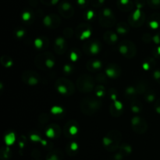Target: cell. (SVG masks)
<instances>
[{
  "label": "cell",
  "instance_id": "cell-1",
  "mask_svg": "<svg viewBox=\"0 0 160 160\" xmlns=\"http://www.w3.org/2000/svg\"><path fill=\"white\" fill-rule=\"evenodd\" d=\"M121 140L122 134L120 131H117V130H112L103 138V145L108 152H114L120 148Z\"/></svg>",
  "mask_w": 160,
  "mask_h": 160
},
{
  "label": "cell",
  "instance_id": "cell-2",
  "mask_svg": "<svg viewBox=\"0 0 160 160\" xmlns=\"http://www.w3.org/2000/svg\"><path fill=\"white\" fill-rule=\"evenodd\" d=\"M102 106V101L100 98L89 96L84 98L81 102V110L85 115L91 116L95 113Z\"/></svg>",
  "mask_w": 160,
  "mask_h": 160
},
{
  "label": "cell",
  "instance_id": "cell-3",
  "mask_svg": "<svg viewBox=\"0 0 160 160\" xmlns=\"http://www.w3.org/2000/svg\"><path fill=\"white\" fill-rule=\"evenodd\" d=\"M76 85L79 92L82 93H88L95 88V81L91 75L82 74L77 80Z\"/></svg>",
  "mask_w": 160,
  "mask_h": 160
},
{
  "label": "cell",
  "instance_id": "cell-4",
  "mask_svg": "<svg viewBox=\"0 0 160 160\" xmlns=\"http://www.w3.org/2000/svg\"><path fill=\"white\" fill-rule=\"evenodd\" d=\"M56 90L62 95H70L74 92V85L66 78H60L56 82Z\"/></svg>",
  "mask_w": 160,
  "mask_h": 160
},
{
  "label": "cell",
  "instance_id": "cell-5",
  "mask_svg": "<svg viewBox=\"0 0 160 160\" xmlns=\"http://www.w3.org/2000/svg\"><path fill=\"white\" fill-rule=\"evenodd\" d=\"M119 52L120 54L123 56H126L128 59H131L135 56L136 52H137V49L134 45V44L132 42L130 41H123L120 44L119 46Z\"/></svg>",
  "mask_w": 160,
  "mask_h": 160
},
{
  "label": "cell",
  "instance_id": "cell-6",
  "mask_svg": "<svg viewBox=\"0 0 160 160\" xmlns=\"http://www.w3.org/2000/svg\"><path fill=\"white\" fill-rule=\"evenodd\" d=\"M131 128L136 134H143L146 132L148 129V124L145 120H144L142 117H134L131 120Z\"/></svg>",
  "mask_w": 160,
  "mask_h": 160
},
{
  "label": "cell",
  "instance_id": "cell-7",
  "mask_svg": "<svg viewBox=\"0 0 160 160\" xmlns=\"http://www.w3.org/2000/svg\"><path fill=\"white\" fill-rule=\"evenodd\" d=\"M63 134L67 138H73L78 134V124L75 120H70L65 124L63 128Z\"/></svg>",
  "mask_w": 160,
  "mask_h": 160
},
{
  "label": "cell",
  "instance_id": "cell-8",
  "mask_svg": "<svg viewBox=\"0 0 160 160\" xmlns=\"http://www.w3.org/2000/svg\"><path fill=\"white\" fill-rule=\"evenodd\" d=\"M22 79L29 85H36L38 83L40 78L38 74L34 71H26L22 75Z\"/></svg>",
  "mask_w": 160,
  "mask_h": 160
},
{
  "label": "cell",
  "instance_id": "cell-9",
  "mask_svg": "<svg viewBox=\"0 0 160 160\" xmlns=\"http://www.w3.org/2000/svg\"><path fill=\"white\" fill-rule=\"evenodd\" d=\"M116 23V17L113 14L109 16L99 14V24L104 28H111Z\"/></svg>",
  "mask_w": 160,
  "mask_h": 160
},
{
  "label": "cell",
  "instance_id": "cell-10",
  "mask_svg": "<svg viewBox=\"0 0 160 160\" xmlns=\"http://www.w3.org/2000/svg\"><path fill=\"white\" fill-rule=\"evenodd\" d=\"M100 49H101V46L98 42H86L84 45V50L88 54L96 55L99 52Z\"/></svg>",
  "mask_w": 160,
  "mask_h": 160
},
{
  "label": "cell",
  "instance_id": "cell-11",
  "mask_svg": "<svg viewBox=\"0 0 160 160\" xmlns=\"http://www.w3.org/2000/svg\"><path fill=\"white\" fill-rule=\"evenodd\" d=\"M59 12L64 18H70L73 15V9L68 2H63L59 6Z\"/></svg>",
  "mask_w": 160,
  "mask_h": 160
},
{
  "label": "cell",
  "instance_id": "cell-12",
  "mask_svg": "<svg viewBox=\"0 0 160 160\" xmlns=\"http://www.w3.org/2000/svg\"><path fill=\"white\" fill-rule=\"evenodd\" d=\"M61 132H62L61 128L58 125L51 124L47 128L45 134L49 138H59L60 136Z\"/></svg>",
  "mask_w": 160,
  "mask_h": 160
},
{
  "label": "cell",
  "instance_id": "cell-13",
  "mask_svg": "<svg viewBox=\"0 0 160 160\" xmlns=\"http://www.w3.org/2000/svg\"><path fill=\"white\" fill-rule=\"evenodd\" d=\"M121 70L119 66L116 64H109L106 69V74L110 78H116L120 76Z\"/></svg>",
  "mask_w": 160,
  "mask_h": 160
},
{
  "label": "cell",
  "instance_id": "cell-14",
  "mask_svg": "<svg viewBox=\"0 0 160 160\" xmlns=\"http://www.w3.org/2000/svg\"><path fill=\"white\" fill-rule=\"evenodd\" d=\"M55 51L57 54L62 55L67 51V42H65L64 38H58L57 39L55 42Z\"/></svg>",
  "mask_w": 160,
  "mask_h": 160
},
{
  "label": "cell",
  "instance_id": "cell-15",
  "mask_svg": "<svg viewBox=\"0 0 160 160\" xmlns=\"http://www.w3.org/2000/svg\"><path fill=\"white\" fill-rule=\"evenodd\" d=\"M51 56H52V54L51 52H44L42 53V54H40L39 56H38L35 59L36 66H37L38 68H40L41 70H44V69H45V61H46V59Z\"/></svg>",
  "mask_w": 160,
  "mask_h": 160
},
{
  "label": "cell",
  "instance_id": "cell-16",
  "mask_svg": "<svg viewBox=\"0 0 160 160\" xmlns=\"http://www.w3.org/2000/svg\"><path fill=\"white\" fill-rule=\"evenodd\" d=\"M62 159H63V154L59 149L51 150L45 157L46 160H62Z\"/></svg>",
  "mask_w": 160,
  "mask_h": 160
},
{
  "label": "cell",
  "instance_id": "cell-17",
  "mask_svg": "<svg viewBox=\"0 0 160 160\" xmlns=\"http://www.w3.org/2000/svg\"><path fill=\"white\" fill-rule=\"evenodd\" d=\"M103 38H104L105 42H107L108 44H110V45L115 44L117 42V40H118V37H117V34L112 31H106L104 34Z\"/></svg>",
  "mask_w": 160,
  "mask_h": 160
},
{
  "label": "cell",
  "instance_id": "cell-18",
  "mask_svg": "<svg viewBox=\"0 0 160 160\" xmlns=\"http://www.w3.org/2000/svg\"><path fill=\"white\" fill-rule=\"evenodd\" d=\"M78 149H79V146H78V144L74 142L68 143L67 147H66V152H67V155L70 156H76L78 152Z\"/></svg>",
  "mask_w": 160,
  "mask_h": 160
},
{
  "label": "cell",
  "instance_id": "cell-19",
  "mask_svg": "<svg viewBox=\"0 0 160 160\" xmlns=\"http://www.w3.org/2000/svg\"><path fill=\"white\" fill-rule=\"evenodd\" d=\"M34 45L38 49H45L48 46V40L45 37H41L34 41Z\"/></svg>",
  "mask_w": 160,
  "mask_h": 160
},
{
  "label": "cell",
  "instance_id": "cell-20",
  "mask_svg": "<svg viewBox=\"0 0 160 160\" xmlns=\"http://www.w3.org/2000/svg\"><path fill=\"white\" fill-rule=\"evenodd\" d=\"M12 156V152L8 145L2 147L0 150V159L1 160H9Z\"/></svg>",
  "mask_w": 160,
  "mask_h": 160
},
{
  "label": "cell",
  "instance_id": "cell-21",
  "mask_svg": "<svg viewBox=\"0 0 160 160\" xmlns=\"http://www.w3.org/2000/svg\"><path fill=\"white\" fill-rule=\"evenodd\" d=\"M102 67V62L99 60H90L87 63V69L90 72H94Z\"/></svg>",
  "mask_w": 160,
  "mask_h": 160
},
{
  "label": "cell",
  "instance_id": "cell-22",
  "mask_svg": "<svg viewBox=\"0 0 160 160\" xmlns=\"http://www.w3.org/2000/svg\"><path fill=\"white\" fill-rule=\"evenodd\" d=\"M118 7L123 11H129L132 9L133 5L130 0H120L118 3Z\"/></svg>",
  "mask_w": 160,
  "mask_h": 160
},
{
  "label": "cell",
  "instance_id": "cell-23",
  "mask_svg": "<svg viewBox=\"0 0 160 160\" xmlns=\"http://www.w3.org/2000/svg\"><path fill=\"white\" fill-rule=\"evenodd\" d=\"M151 20L149 21V26L152 29H156L159 28L160 24V15L158 13H154L151 16Z\"/></svg>",
  "mask_w": 160,
  "mask_h": 160
},
{
  "label": "cell",
  "instance_id": "cell-24",
  "mask_svg": "<svg viewBox=\"0 0 160 160\" xmlns=\"http://www.w3.org/2000/svg\"><path fill=\"white\" fill-rule=\"evenodd\" d=\"M118 152H120L123 156H129L131 153V152H132V148H131V145H128V144H123V145H121L120 146Z\"/></svg>",
  "mask_w": 160,
  "mask_h": 160
},
{
  "label": "cell",
  "instance_id": "cell-25",
  "mask_svg": "<svg viewBox=\"0 0 160 160\" xmlns=\"http://www.w3.org/2000/svg\"><path fill=\"white\" fill-rule=\"evenodd\" d=\"M0 60H1V63L2 64V66H4L6 68L11 67H12V63H13V62H12V59H11L10 56H7V55H4V56H2Z\"/></svg>",
  "mask_w": 160,
  "mask_h": 160
},
{
  "label": "cell",
  "instance_id": "cell-26",
  "mask_svg": "<svg viewBox=\"0 0 160 160\" xmlns=\"http://www.w3.org/2000/svg\"><path fill=\"white\" fill-rule=\"evenodd\" d=\"M16 140V135L13 132L10 131V132L7 133L5 136V143L6 145L9 146V145H12Z\"/></svg>",
  "mask_w": 160,
  "mask_h": 160
},
{
  "label": "cell",
  "instance_id": "cell-27",
  "mask_svg": "<svg viewBox=\"0 0 160 160\" xmlns=\"http://www.w3.org/2000/svg\"><path fill=\"white\" fill-rule=\"evenodd\" d=\"M88 29H91L90 26L88 24H86V23H82V24H80L77 27L76 30H75V34L78 38H80L81 34L84 32V31Z\"/></svg>",
  "mask_w": 160,
  "mask_h": 160
},
{
  "label": "cell",
  "instance_id": "cell-28",
  "mask_svg": "<svg viewBox=\"0 0 160 160\" xmlns=\"http://www.w3.org/2000/svg\"><path fill=\"white\" fill-rule=\"evenodd\" d=\"M50 17H51V28H56L59 26L60 24V18L59 17V16L56 15V14H50Z\"/></svg>",
  "mask_w": 160,
  "mask_h": 160
},
{
  "label": "cell",
  "instance_id": "cell-29",
  "mask_svg": "<svg viewBox=\"0 0 160 160\" xmlns=\"http://www.w3.org/2000/svg\"><path fill=\"white\" fill-rule=\"evenodd\" d=\"M155 64H156V62H155L154 59H152V58L151 57L147 58L143 63V69L145 70H150L152 67H154Z\"/></svg>",
  "mask_w": 160,
  "mask_h": 160
},
{
  "label": "cell",
  "instance_id": "cell-30",
  "mask_svg": "<svg viewBox=\"0 0 160 160\" xmlns=\"http://www.w3.org/2000/svg\"><path fill=\"white\" fill-rule=\"evenodd\" d=\"M117 31L119 34H126L129 31V27L128 26V24L124 23H120L117 24Z\"/></svg>",
  "mask_w": 160,
  "mask_h": 160
},
{
  "label": "cell",
  "instance_id": "cell-31",
  "mask_svg": "<svg viewBox=\"0 0 160 160\" xmlns=\"http://www.w3.org/2000/svg\"><path fill=\"white\" fill-rule=\"evenodd\" d=\"M131 110L134 112H139L142 110V103L137 100H133L131 104Z\"/></svg>",
  "mask_w": 160,
  "mask_h": 160
},
{
  "label": "cell",
  "instance_id": "cell-32",
  "mask_svg": "<svg viewBox=\"0 0 160 160\" xmlns=\"http://www.w3.org/2000/svg\"><path fill=\"white\" fill-rule=\"evenodd\" d=\"M95 95H96V96L98 97V98H102V97L105 95V92H106V91H105L104 86L102 85H98L97 86V87H95Z\"/></svg>",
  "mask_w": 160,
  "mask_h": 160
},
{
  "label": "cell",
  "instance_id": "cell-33",
  "mask_svg": "<svg viewBox=\"0 0 160 160\" xmlns=\"http://www.w3.org/2000/svg\"><path fill=\"white\" fill-rule=\"evenodd\" d=\"M109 111H110L111 115L113 116V117H120V116L122 114V112H123V111L117 109V108L113 106V104L111 105L110 107H109Z\"/></svg>",
  "mask_w": 160,
  "mask_h": 160
},
{
  "label": "cell",
  "instance_id": "cell-34",
  "mask_svg": "<svg viewBox=\"0 0 160 160\" xmlns=\"http://www.w3.org/2000/svg\"><path fill=\"white\" fill-rule=\"evenodd\" d=\"M145 23V15H142V17H141V19L139 20H138V21H135V22H130V25H131V27H133V28H139V27L142 26L143 25V23Z\"/></svg>",
  "mask_w": 160,
  "mask_h": 160
},
{
  "label": "cell",
  "instance_id": "cell-35",
  "mask_svg": "<svg viewBox=\"0 0 160 160\" xmlns=\"http://www.w3.org/2000/svg\"><path fill=\"white\" fill-rule=\"evenodd\" d=\"M136 91H137L138 94H143L145 92V83L141 81V82L138 83L137 86L135 87Z\"/></svg>",
  "mask_w": 160,
  "mask_h": 160
},
{
  "label": "cell",
  "instance_id": "cell-36",
  "mask_svg": "<svg viewBox=\"0 0 160 160\" xmlns=\"http://www.w3.org/2000/svg\"><path fill=\"white\" fill-rule=\"evenodd\" d=\"M48 120H49V116L47 113H42L38 117V121L42 124H45L48 123Z\"/></svg>",
  "mask_w": 160,
  "mask_h": 160
},
{
  "label": "cell",
  "instance_id": "cell-37",
  "mask_svg": "<svg viewBox=\"0 0 160 160\" xmlns=\"http://www.w3.org/2000/svg\"><path fill=\"white\" fill-rule=\"evenodd\" d=\"M136 93H137V91H136V88L134 87H128L125 91V94L128 97H132Z\"/></svg>",
  "mask_w": 160,
  "mask_h": 160
},
{
  "label": "cell",
  "instance_id": "cell-38",
  "mask_svg": "<svg viewBox=\"0 0 160 160\" xmlns=\"http://www.w3.org/2000/svg\"><path fill=\"white\" fill-rule=\"evenodd\" d=\"M148 3L149 6L153 9H157L160 7V0H148Z\"/></svg>",
  "mask_w": 160,
  "mask_h": 160
},
{
  "label": "cell",
  "instance_id": "cell-39",
  "mask_svg": "<svg viewBox=\"0 0 160 160\" xmlns=\"http://www.w3.org/2000/svg\"><path fill=\"white\" fill-rule=\"evenodd\" d=\"M74 34V31L70 28H66L63 31V34L66 38H72Z\"/></svg>",
  "mask_w": 160,
  "mask_h": 160
},
{
  "label": "cell",
  "instance_id": "cell-40",
  "mask_svg": "<svg viewBox=\"0 0 160 160\" xmlns=\"http://www.w3.org/2000/svg\"><path fill=\"white\" fill-rule=\"evenodd\" d=\"M30 138H31V141L34 142H42L43 141L42 138H41V136L38 134H31L30 135Z\"/></svg>",
  "mask_w": 160,
  "mask_h": 160
},
{
  "label": "cell",
  "instance_id": "cell-41",
  "mask_svg": "<svg viewBox=\"0 0 160 160\" xmlns=\"http://www.w3.org/2000/svg\"><path fill=\"white\" fill-rule=\"evenodd\" d=\"M91 34H92L91 29H88V30H86V31H84V32L81 34V36H80L79 38L81 39V40H84V39H86V38H88L90 37Z\"/></svg>",
  "mask_w": 160,
  "mask_h": 160
},
{
  "label": "cell",
  "instance_id": "cell-42",
  "mask_svg": "<svg viewBox=\"0 0 160 160\" xmlns=\"http://www.w3.org/2000/svg\"><path fill=\"white\" fill-rule=\"evenodd\" d=\"M62 112H63V109L61 107H59V106H54V107L51 109V112L52 114H56L57 115V114L62 113Z\"/></svg>",
  "mask_w": 160,
  "mask_h": 160
},
{
  "label": "cell",
  "instance_id": "cell-43",
  "mask_svg": "<svg viewBox=\"0 0 160 160\" xmlns=\"http://www.w3.org/2000/svg\"><path fill=\"white\" fill-rule=\"evenodd\" d=\"M97 81L98 82H106V75L103 74V73H98L96 75V78H95Z\"/></svg>",
  "mask_w": 160,
  "mask_h": 160
},
{
  "label": "cell",
  "instance_id": "cell-44",
  "mask_svg": "<svg viewBox=\"0 0 160 160\" xmlns=\"http://www.w3.org/2000/svg\"><path fill=\"white\" fill-rule=\"evenodd\" d=\"M25 34V30L23 28H19L18 30H17L16 31V36L17 38H22L23 37V35Z\"/></svg>",
  "mask_w": 160,
  "mask_h": 160
},
{
  "label": "cell",
  "instance_id": "cell-45",
  "mask_svg": "<svg viewBox=\"0 0 160 160\" xmlns=\"http://www.w3.org/2000/svg\"><path fill=\"white\" fill-rule=\"evenodd\" d=\"M31 156H32L34 159H38L41 156V152H39V150L38 149H34L31 152Z\"/></svg>",
  "mask_w": 160,
  "mask_h": 160
},
{
  "label": "cell",
  "instance_id": "cell-46",
  "mask_svg": "<svg viewBox=\"0 0 160 160\" xmlns=\"http://www.w3.org/2000/svg\"><path fill=\"white\" fill-rule=\"evenodd\" d=\"M72 70H73V68H72V67L70 65L67 64V65L64 66L63 71L64 73H66V74H70L72 72Z\"/></svg>",
  "mask_w": 160,
  "mask_h": 160
},
{
  "label": "cell",
  "instance_id": "cell-47",
  "mask_svg": "<svg viewBox=\"0 0 160 160\" xmlns=\"http://www.w3.org/2000/svg\"><path fill=\"white\" fill-rule=\"evenodd\" d=\"M25 143H26V138L21 136L19 139V145H20V148H23L25 146Z\"/></svg>",
  "mask_w": 160,
  "mask_h": 160
},
{
  "label": "cell",
  "instance_id": "cell-48",
  "mask_svg": "<svg viewBox=\"0 0 160 160\" xmlns=\"http://www.w3.org/2000/svg\"><path fill=\"white\" fill-rule=\"evenodd\" d=\"M152 39V38L151 35H150L149 34H145L143 35V37H142V40H143L145 43H148V42H150Z\"/></svg>",
  "mask_w": 160,
  "mask_h": 160
},
{
  "label": "cell",
  "instance_id": "cell-49",
  "mask_svg": "<svg viewBox=\"0 0 160 160\" xmlns=\"http://www.w3.org/2000/svg\"><path fill=\"white\" fill-rule=\"evenodd\" d=\"M22 17H23V20H25V21H28V20H29L30 19H31V12H23V16H22Z\"/></svg>",
  "mask_w": 160,
  "mask_h": 160
},
{
  "label": "cell",
  "instance_id": "cell-50",
  "mask_svg": "<svg viewBox=\"0 0 160 160\" xmlns=\"http://www.w3.org/2000/svg\"><path fill=\"white\" fill-rule=\"evenodd\" d=\"M153 77H154V78L156 79V81L160 84V70H156V71H155L154 73H153Z\"/></svg>",
  "mask_w": 160,
  "mask_h": 160
},
{
  "label": "cell",
  "instance_id": "cell-51",
  "mask_svg": "<svg viewBox=\"0 0 160 160\" xmlns=\"http://www.w3.org/2000/svg\"><path fill=\"white\" fill-rule=\"evenodd\" d=\"M103 2H104V0H93V1H92L93 6H96V7L101 6V4H102Z\"/></svg>",
  "mask_w": 160,
  "mask_h": 160
},
{
  "label": "cell",
  "instance_id": "cell-52",
  "mask_svg": "<svg viewBox=\"0 0 160 160\" xmlns=\"http://www.w3.org/2000/svg\"><path fill=\"white\" fill-rule=\"evenodd\" d=\"M78 54H77L75 52H71V53H70V59H71L72 61H73V62H75V61H77V59H78Z\"/></svg>",
  "mask_w": 160,
  "mask_h": 160
},
{
  "label": "cell",
  "instance_id": "cell-53",
  "mask_svg": "<svg viewBox=\"0 0 160 160\" xmlns=\"http://www.w3.org/2000/svg\"><path fill=\"white\" fill-rule=\"evenodd\" d=\"M42 2L46 5H49V4L54 5L57 2L58 0H42Z\"/></svg>",
  "mask_w": 160,
  "mask_h": 160
},
{
  "label": "cell",
  "instance_id": "cell-54",
  "mask_svg": "<svg viewBox=\"0 0 160 160\" xmlns=\"http://www.w3.org/2000/svg\"><path fill=\"white\" fill-rule=\"evenodd\" d=\"M152 40L154 41L155 43L160 44V32L158 33L157 34H156V35L152 38Z\"/></svg>",
  "mask_w": 160,
  "mask_h": 160
},
{
  "label": "cell",
  "instance_id": "cell-55",
  "mask_svg": "<svg viewBox=\"0 0 160 160\" xmlns=\"http://www.w3.org/2000/svg\"><path fill=\"white\" fill-rule=\"evenodd\" d=\"M155 99V95L152 93H149L146 96V100L148 102H152Z\"/></svg>",
  "mask_w": 160,
  "mask_h": 160
},
{
  "label": "cell",
  "instance_id": "cell-56",
  "mask_svg": "<svg viewBox=\"0 0 160 160\" xmlns=\"http://www.w3.org/2000/svg\"><path fill=\"white\" fill-rule=\"evenodd\" d=\"M155 109L158 113H160V98L156 101V104H155Z\"/></svg>",
  "mask_w": 160,
  "mask_h": 160
},
{
  "label": "cell",
  "instance_id": "cell-57",
  "mask_svg": "<svg viewBox=\"0 0 160 160\" xmlns=\"http://www.w3.org/2000/svg\"><path fill=\"white\" fill-rule=\"evenodd\" d=\"M93 17H94V12H92V10H89L88 12H87V19L88 20H91Z\"/></svg>",
  "mask_w": 160,
  "mask_h": 160
},
{
  "label": "cell",
  "instance_id": "cell-58",
  "mask_svg": "<svg viewBox=\"0 0 160 160\" xmlns=\"http://www.w3.org/2000/svg\"><path fill=\"white\" fill-rule=\"evenodd\" d=\"M78 3L80 5H84L85 3V0H78Z\"/></svg>",
  "mask_w": 160,
  "mask_h": 160
},
{
  "label": "cell",
  "instance_id": "cell-59",
  "mask_svg": "<svg viewBox=\"0 0 160 160\" xmlns=\"http://www.w3.org/2000/svg\"><path fill=\"white\" fill-rule=\"evenodd\" d=\"M156 52H157V55H159L160 56V47H159V48H157V49H156Z\"/></svg>",
  "mask_w": 160,
  "mask_h": 160
}]
</instances>
